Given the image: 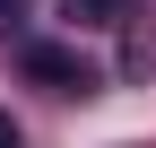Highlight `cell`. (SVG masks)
<instances>
[{
    "instance_id": "obj_4",
    "label": "cell",
    "mask_w": 156,
    "mask_h": 148,
    "mask_svg": "<svg viewBox=\"0 0 156 148\" xmlns=\"http://www.w3.org/2000/svg\"><path fill=\"white\" fill-rule=\"evenodd\" d=\"M17 9H26V0H0V17H17Z\"/></svg>"
},
{
    "instance_id": "obj_3",
    "label": "cell",
    "mask_w": 156,
    "mask_h": 148,
    "mask_svg": "<svg viewBox=\"0 0 156 148\" xmlns=\"http://www.w3.org/2000/svg\"><path fill=\"white\" fill-rule=\"evenodd\" d=\"M0 148H17V122H9V113H0Z\"/></svg>"
},
{
    "instance_id": "obj_2",
    "label": "cell",
    "mask_w": 156,
    "mask_h": 148,
    "mask_svg": "<svg viewBox=\"0 0 156 148\" xmlns=\"http://www.w3.org/2000/svg\"><path fill=\"white\" fill-rule=\"evenodd\" d=\"M113 9V0H69V17H104Z\"/></svg>"
},
{
    "instance_id": "obj_1",
    "label": "cell",
    "mask_w": 156,
    "mask_h": 148,
    "mask_svg": "<svg viewBox=\"0 0 156 148\" xmlns=\"http://www.w3.org/2000/svg\"><path fill=\"white\" fill-rule=\"evenodd\" d=\"M26 70H35L44 87H61V96H87V87H95V70L78 61V52H61V44H35V52H26Z\"/></svg>"
}]
</instances>
